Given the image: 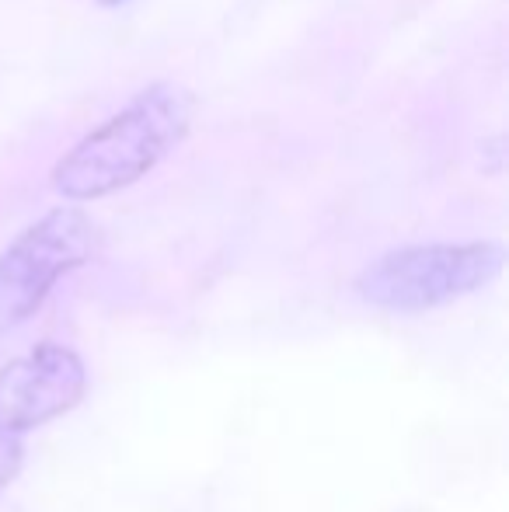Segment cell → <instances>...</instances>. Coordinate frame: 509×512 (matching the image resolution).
<instances>
[{
  "label": "cell",
  "mask_w": 509,
  "mask_h": 512,
  "mask_svg": "<svg viewBox=\"0 0 509 512\" xmlns=\"http://www.w3.org/2000/svg\"><path fill=\"white\" fill-rule=\"evenodd\" d=\"M88 370L63 345H39L0 370V492L21 467V439L28 429L63 415L81 401Z\"/></svg>",
  "instance_id": "cell-4"
},
{
  "label": "cell",
  "mask_w": 509,
  "mask_h": 512,
  "mask_svg": "<svg viewBox=\"0 0 509 512\" xmlns=\"http://www.w3.org/2000/svg\"><path fill=\"white\" fill-rule=\"evenodd\" d=\"M196 98L175 81H157L91 129L53 168V189L63 199H98L143 178L185 136Z\"/></svg>",
  "instance_id": "cell-1"
},
{
  "label": "cell",
  "mask_w": 509,
  "mask_h": 512,
  "mask_svg": "<svg viewBox=\"0 0 509 512\" xmlns=\"http://www.w3.org/2000/svg\"><path fill=\"white\" fill-rule=\"evenodd\" d=\"M98 251V227L74 206L49 209L0 255V331L18 328L39 310L60 276Z\"/></svg>",
  "instance_id": "cell-3"
},
{
  "label": "cell",
  "mask_w": 509,
  "mask_h": 512,
  "mask_svg": "<svg viewBox=\"0 0 509 512\" xmlns=\"http://www.w3.org/2000/svg\"><path fill=\"white\" fill-rule=\"evenodd\" d=\"M102 7H119V4H126V0H98Z\"/></svg>",
  "instance_id": "cell-5"
},
{
  "label": "cell",
  "mask_w": 509,
  "mask_h": 512,
  "mask_svg": "<svg viewBox=\"0 0 509 512\" xmlns=\"http://www.w3.org/2000/svg\"><path fill=\"white\" fill-rule=\"evenodd\" d=\"M496 241L419 244L387 251L360 272L356 293L384 310H429L489 286L503 272Z\"/></svg>",
  "instance_id": "cell-2"
}]
</instances>
